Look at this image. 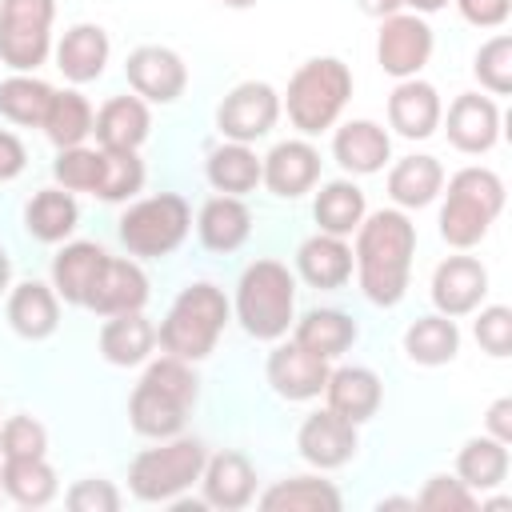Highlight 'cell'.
Listing matches in <instances>:
<instances>
[{
    "instance_id": "1",
    "label": "cell",
    "mask_w": 512,
    "mask_h": 512,
    "mask_svg": "<svg viewBox=\"0 0 512 512\" xmlns=\"http://www.w3.org/2000/svg\"><path fill=\"white\" fill-rule=\"evenodd\" d=\"M352 236H356L352 268L364 300L376 308H396L412 276L416 224L408 220L404 208H380V212H368Z\"/></svg>"
},
{
    "instance_id": "2",
    "label": "cell",
    "mask_w": 512,
    "mask_h": 512,
    "mask_svg": "<svg viewBox=\"0 0 512 512\" xmlns=\"http://www.w3.org/2000/svg\"><path fill=\"white\" fill-rule=\"evenodd\" d=\"M232 316L252 340L276 344L280 336H288L296 320V272L272 256L252 260L236 280Z\"/></svg>"
},
{
    "instance_id": "3",
    "label": "cell",
    "mask_w": 512,
    "mask_h": 512,
    "mask_svg": "<svg viewBox=\"0 0 512 512\" xmlns=\"http://www.w3.org/2000/svg\"><path fill=\"white\" fill-rule=\"evenodd\" d=\"M228 320H232V300L224 296V288H216L212 280H196V284L180 288V296L172 300L168 316L156 328V344L168 356L200 364L212 356Z\"/></svg>"
},
{
    "instance_id": "4",
    "label": "cell",
    "mask_w": 512,
    "mask_h": 512,
    "mask_svg": "<svg viewBox=\"0 0 512 512\" xmlns=\"http://www.w3.org/2000/svg\"><path fill=\"white\" fill-rule=\"evenodd\" d=\"M348 100H352V68L336 56H312L292 72L280 108L288 112L300 136H320L336 128Z\"/></svg>"
},
{
    "instance_id": "5",
    "label": "cell",
    "mask_w": 512,
    "mask_h": 512,
    "mask_svg": "<svg viewBox=\"0 0 512 512\" xmlns=\"http://www.w3.org/2000/svg\"><path fill=\"white\" fill-rule=\"evenodd\" d=\"M500 212H504V180L492 168L468 164L448 176V192L440 208V240L456 252H468L488 236Z\"/></svg>"
},
{
    "instance_id": "6",
    "label": "cell",
    "mask_w": 512,
    "mask_h": 512,
    "mask_svg": "<svg viewBox=\"0 0 512 512\" xmlns=\"http://www.w3.org/2000/svg\"><path fill=\"white\" fill-rule=\"evenodd\" d=\"M208 448L196 436H168L156 448H144L128 464V492L144 504H172L204 472Z\"/></svg>"
},
{
    "instance_id": "7",
    "label": "cell",
    "mask_w": 512,
    "mask_h": 512,
    "mask_svg": "<svg viewBox=\"0 0 512 512\" xmlns=\"http://www.w3.org/2000/svg\"><path fill=\"white\" fill-rule=\"evenodd\" d=\"M192 228V208L184 196L176 192H160V196H144V200H132L116 224L120 232V244L128 248V256H140V260H160V256H172L184 236Z\"/></svg>"
},
{
    "instance_id": "8",
    "label": "cell",
    "mask_w": 512,
    "mask_h": 512,
    "mask_svg": "<svg viewBox=\"0 0 512 512\" xmlns=\"http://www.w3.org/2000/svg\"><path fill=\"white\" fill-rule=\"evenodd\" d=\"M56 0H0V64L36 72L52 52Z\"/></svg>"
},
{
    "instance_id": "9",
    "label": "cell",
    "mask_w": 512,
    "mask_h": 512,
    "mask_svg": "<svg viewBox=\"0 0 512 512\" xmlns=\"http://www.w3.org/2000/svg\"><path fill=\"white\" fill-rule=\"evenodd\" d=\"M280 120V92L268 80H244L216 104V128L224 140L256 144Z\"/></svg>"
},
{
    "instance_id": "10",
    "label": "cell",
    "mask_w": 512,
    "mask_h": 512,
    "mask_svg": "<svg viewBox=\"0 0 512 512\" xmlns=\"http://www.w3.org/2000/svg\"><path fill=\"white\" fill-rule=\"evenodd\" d=\"M436 36L428 28L424 16L416 12H392L380 20V36H376V64L392 76V80H408L420 76V68L432 60Z\"/></svg>"
},
{
    "instance_id": "11",
    "label": "cell",
    "mask_w": 512,
    "mask_h": 512,
    "mask_svg": "<svg viewBox=\"0 0 512 512\" xmlns=\"http://www.w3.org/2000/svg\"><path fill=\"white\" fill-rule=\"evenodd\" d=\"M128 88L148 104H176L188 88V64L164 44H140L124 60Z\"/></svg>"
},
{
    "instance_id": "12",
    "label": "cell",
    "mask_w": 512,
    "mask_h": 512,
    "mask_svg": "<svg viewBox=\"0 0 512 512\" xmlns=\"http://www.w3.org/2000/svg\"><path fill=\"white\" fill-rule=\"evenodd\" d=\"M328 360L312 356L308 348H300L296 340H284L268 352V364H264V376L272 384V392L288 404H304V400H316L324 396V380H328Z\"/></svg>"
},
{
    "instance_id": "13",
    "label": "cell",
    "mask_w": 512,
    "mask_h": 512,
    "mask_svg": "<svg viewBox=\"0 0 512 512\" xmlns=\"http://www.w3.org/2000/svg\"><path fill=\"white\" fill-rule=\"evenodd\" d=\"M316 180H320V152L304 136L280 140L268 148V156H260V184L276 200H300L304 192L316 188Z\"/></svg>"
},
{
    "instance_id": "14",
    "label": "cell",
    "mask_w": 512,
    "mask_h": 512,
    "mask_svg": "<svg viewBox=\"0 0 512 512\" xmlns=\"http://www.w3.org/2000/svg\"><path fill=\"white\" fill-rule=\"evenodd\" d=\"M296 448H300V456H304L312 468L332 472V468H344V464L356 456L360 436H356V424H352V420L336 416V412L324 404L320 412L304 416V424H300V432H296Z\"/></svg>"
},
{
    "instance_id": "15",
    "label": "cell",
    "mask_w": 512,
    "mask_h": 512,
    "mask_svg": "<svg viewBox=\"0 0 512 512\" xmlns=\"http://www.w3.org/2000/svg\"><path fill=\"white\" fill-rule=\"evenodd\" d=\"M440 124L448 132V144L468 156L492 152L500 140V108L492 96H480V92H460L448 104V116H440Z\"/></svg>"
},
{
    "instance_id": "16",
    "label": "cell",
    "mask_w": 512,
    "mask_h": 512,
    "mask_svg": "<svg viewBox=\"0 0 512 512\" xmlns=\"http://www.w3.org/2000/svg\"><path fill=\"white\" fill-rule=\"evenodd\" d=\"M484 296H488V268L476 256L456 252V256L436 264V272H432V304H436V312L456 320V316L476 312L484 304Z\"/></svg>"
},
{
    "instance_id": "17",
    "label": "cell",
    "mask_w": 512,
    "mask_h": 512,
    "mask_svg": "<svg viewBox=\"0 0 512 512\" xmlns=\"http://www.w3.org/2000/svg\"><path fill=\"white\" fill-rule=\"evenodd\" d=\"M148 304V276L136 260L108 256L84 296V308L96 316H120V312H140Z\"/></svg>"
},
{
    "instance_id": "18",
    "label": "cell",
    "mask_w": 512,
    "mask_h": 512,
    "mask_svg": "<svg viewBox=\"0 0 512 512\" xmlns=\"http://www.w3.org/2000/svg\"><path fill=\"white\" fill-rule=\"evenodd\" d=\"M196 484H200V500L208 508H220V512H236V508H248L256 500V468L236 448L208 456Z\"/></svg>"
},
{
    "instance_id": "19",
    "label": "cell",
    "mask_w": 512,
    "mask_h": 512,
    "mask_svg": "<svg viewBox=\"0 0 512 512\" xmlns=\"http://www.w3.org/2000/svg\"><path fill=\"white\" fill-rule=\"evenodd\" d=\"M148 132H152V112H148V100H140L136 92L108 96L96 108L92 136H96V148H104V152H140Z\"/></svg>"
},
{
    "instance_id": "20",
    "label": "cell",
    "mask_w": 512,
    "mask_h": 512,
    "mask_svg": "<svg viewBox=\"0 0 512 512\" xmlns=\"http://www.w3.org/2000/svg\"><path fill=\"white\" fill-rule=\"evenodd\" d=\"M440 116H444V104H440V92L428 80H420V76L396 80V88L388 96V124H392L396 136L428 140L440 128Z\"/></svg>"
},
{
    "instance_id": "21",
    "label": "cell",
    "mask_w": 512,
    "mask_h": 512,
    "mask_svg": "<svg viewBox=\"0 0 512 512\" xmlns=\"http://www.w3.org/2000/svg\"><path fill=\"white\" fill-rule=\"evenodd\" d=\"M380 400H384V384H380V376H376L372 368H364V364H340V368H332L328 380H324V404H328L336 416L352 420L356 428L380 412Z\"/></svg>"
},
{
    "instance_id": "22",
    "label": "cell",
    "mask_w": 512,
    "mask_h": 512,
    "mask_svg": "<svg viewBox=\"0 0 512 512\" xmlns=\"http://www.w3.org/2000/svg\"><path fill=\"white\" fill-rule=\"evenodd\" d=\"M332 156L348 176H376L392 160V136L376 120H348L332 136Z\"/></svg>"
},
{
    "instance_id": "23",
    "label": "cell",
    "mask_w": 512,
    "mask_h": 512,
    "mask_svg": "<svg viewBox=\"0 0 512 512\" xmlns=\"http://www.w3.org/2000/svg\"><path fill=\"white\" fill-rule=\"evenodd\" d=\"M296 276L320 292L344 288L352 280V244L344 236H328V232L308 236L296 248Z\"/></svg>"
},
{
    "instance_id": "24",
    "label": "cell",
    "mask_w": 512,
    "mask_h": 512,
    "mask_svg": "<svg viewBox=\"0 0 512 512\" xmlns=\"http://www.w3.org/2000/svg\"><path fill=\"white\" fill-rule=\"evenodd\" d=\"M112 56V40L100 24H72L56 44V68L68 84H92L104 76Z\"/></svg>"
},
{
    "instance_id": "25",
    "label": "cell",
    "mask_w": 512,
    "mask_h": 512,
    "mask_svg": "<svg viewBox=\"0 0 512 512\" xmlns=\"http://www.w3.org/2000/svg\"><path fill=\"white\" fill-rule=\"evenodd\" d=\"M8 324L20 340H48L60 328V296L44 280H24L8 292Z\"/></svg>"
},
{
    "instance_id": "26",
    "label": "cell",
    "mask_w": 512,
    "mask_h": 512,
    "mask_svg": "<svg viewBox=\"0 0 512 512\" xmlns=\"http://www.w3.org/2000/svg\"><path fill=\"white\" fill-rule=\"evenodd\" d=\"M196 236L208 252H220V256L236 252L252 236V212H248L244 196H220L216 192L212 200H204V208L196 216Z\"/></svg>"
},
{
    "instance_id": "27",
    "label": "cell",
    "mask_w": 512,
    "mask_h": 512,
    "mask_svg": "<svg viewBox=\"0 0 512 512\" xmlns=\"http://www.w3.org/2000/svg\"><path fill=\"white\" fill-rule=\"evenodd\" d=\"M156 348V324L140 312H120V316H104L100 324V356L112 368H136L152 356Z\"/></svg>"
},
{
    "instance_id": "28",
    "label": "cell",
    "mask_w": 512,
    "mask_h": 512,
    "mask_svg": "<svg viewBox=\"0 0 512 512\" xmlns=\"http://www.w3.org/2000/svg\"><path fill=\"white\" fill-rule=\"evenodd\" d=\"M356 336H360L356 320L348 312H340V308H312L300 320H292V340L300 348H308L312 356L328 360V364L336 356H344L356 344Z\"/></svg>"
},
{
    "instance_id": "29",
    "label": "cell",
    "mask_w": 512,
    "mask_h": 512,
    "mask_svg": "<svg viewBox=\"0 0 512 512\" xmlns=\"http://www.w3.org/2000/svg\"><path fill=\"white\" fill-rule=\"evenodd\" d=\"M440 192H444V164L436 156L412 152V156H400L388 168V196L404 212L408 208H428Z\"/></svg>"
},
{
    "instance_id": "30",
    "label": "cell",
    "mask_w": 512,
    "mask_h": 512,
    "mask_svg": "<svg viewBox=\"0 0 512 512\" xmlns=\"http://www.w3.org/2000/svg\"><path fill=\"white\" fill-rule=\"evenodd\" d=\"M188 404H180L176 396L160 392L156 384L140 380L128 396V424L148 436V440H168V436H180L184 432V420H188Z\"/></svg>"
},
{
    "instance_id": "31",
    "label": "cell",
    "mask_w": 512,
    "mask_h": 512,
    "mask_svg": "<svg viewBox=\"0 0 512 512\" xmlns=\"http://www.w3.org/2000/svg\"><path fill=\"white\" fill-rule=\"evenodd\" d=\"M108 260V252L96 240H72L52 256V288L64 304L84 308V296L100 272V264Z\"/></svg>"
},
{
    "instance_id": "32",
    "label": "cell",
    "mask_w": 512,
    "mask_h": 512,
    "mask_svg": "<svg viewBox=\"0 0 512 512\" xmlns=\"http://www.w3.org/2000/svg\"><path fill=\"white\" fill-rule=\"evenodd\" d=\"M80 224V204L64 188H40L24 204V232L40 244H64Z\"/></svg>"
},
{
    "instance_id": "33",
    "label": "cell",
    "mask_w": 512,
    "mask_h": 512,
    "mask_svg": "<svg viewBox=\"0 0 512 512\" xmlns=\"http://www.w3.org/2000/svg\"><path fill=\"white\" fill-rule=\"evenodd\" d=\"M460 352V328L452 316L432 312V316H416L404 328V356L420 368H440L452 364Z\"/></svg>"
},
{
    "instance_id": "34",
    "label": "cell",
    "mask_w": 512,
    "mask_h": 512,
    "mask_svg": "<svg viewBox=\"0 0 512 512\" xmlns=\"http://www.w3.org/2000/svg\"><path fill=\"white\" fill-rule=\"evenodd\" d=\"M0 492L20 508H44L56 500L60 480L44 456H16L0 464Z\"/></svg>"
},
{
    "instance_id": "35",
    "label": "cell",
    "mask_w": 512,
    "mask_h": 512,
    "mask_svg": "<svg viewBox=\"0 0 512 512\" xmlns=\"http://www.w3.org/2000/svg\"><path fill=\"white\" fill-rule=\"evenodd\" d=\"M256 504L264 512H340L344 496L324 476H288V480H276Z\"/></svg>"
},
{
    "instance_id": "36",
    "label": "cell",
    "mask_w": 512,
    "mask_h": 512,
    "mask_svg": "<svg viewBox=\"0 0 512 512\" xmlns=\"http://www.w3.org/2000/svg\"><path fill=\"white\" fill-rule=\"evenodd\" d=\"M204 176H208L212 192H220V196H248L260 184V156L252 152V144L224 140L208 152Z\"/></svg>"
},
{
    "instance_id": "37",
    "label": "cell",
    "mask_w": 512,
    "mask_h": 512,
    "mask_svg": "<svg viewBox=\"0 0 512 512\" xmlns=\"http://www.w3.org/2000/svg\"><path fill=\"white\" fill-rule=\"evenodd\" d=\"M312 216H316L320 232L348 240L360 228V220L368 216V200L356 180H328V184H320V192L312 200Z\"/></svg>"
},
{
    "instance_id": "38",
    "label": "cell",
    "mask_w": 512,
    "mask_h": 512,
    "mask_svg": "<svg viewBox=\"0 0 512 512\" xmlns=\"http://www.w3.org/2000/svg\"><path fill=\"white\" fill-rule=\"evenodd\" d=\"M456 476L472 488V492H492L508 480V444L484 436L464 440V448L456 452Z\"/></svg>"
},
{
    "instance_id": "39",
    "label": "cell",
    "mask_w": 512,
    "mask_h": 512,
    "mask_svg": "<svg viewBox=\"0 0 512 512\" xmlns=\"http://www.w3.org/2000/svg\"><path fill=\"white\" fill-rule=\"evenodd\" d=\"M52 84L32 76V72H12L0 80V116L8 124H20V128H40L44 124V112L52 104Z\"/></svg>"
},
{
    "instance_id": "40",
    "label": "cell",
    "mask_w": 512,
    "mask_h": 512,
    "mask_svg": "<svg viewBox=\"0 0 512 512\" xmlns=\"http://www.w3.org/2000/svg\"><path fill=\"white\" fill-rule=\"evenodd\" d=\"M92 120H96V112H92L88 96H80L76 88H64V92H52V104H48L40 128L56 148H76L92 136Z\"/></svg>"
},
{
    "instance_id": "41",
    "label": "cell",
    "mask_w": 512,
    "mask_h": 512,
    "mask_svg": "<svg viewBox=\"0 0 512 512\" xmlns=\"http://www.w3.org/2000/svg\"><path fill=\"white\" fill-rule=\"evenodd\" d=\"M104 152V148H100ZM144 160L140 152H104V168H100V184H96V200L104 204H128L136 200V192L144 188Z\"/></svg>"
},
{
    "instance_id": "42",
    "label": "cell",
    "mask_w": 512,
    "mask_h": 512,
    "mask_svg": "<svg viewBox=\"0 0 512 512\" xmlns=\"http://www.w3.org/2000/svg\"><path fill=\"white\" fill-rule=\"evenodd\" d=\"M100 168H104V152L76 144V148H56L52 160V180L64 192H96L100 184Z\"/></svg>"
},
{
    "instance_id": "43",
    "label": "cell",
    "mask_w": 512,
    "mask_h": 512,
    "mask_svg": "<svg viewBox=\"0 0 512 512\" xmlns=\"http://www.w3.org/2000/svg\"><path fill=\"white\" fill-rule=\"evenodd\" d=\"M472 72L480 80V88H488L492 96H508L512 92V36H492L488 44H480Z\"/></svg>"
},
{
    "instance_id": "44",
    "label": "cell",
    "mask_w": 512,
    "mask_h": 512,
    "mask_svg": "<svg viewBox=\"0 0 512 512\" xmlns=\"http://www.w3.org/2000/svg\"><path fill=\"white\" fill-rule=\"evenodd\" d=\"M44 452H48V428L36 416H8L0 424V460L44 456Z\"/></svg>"
},
{
    "instance_id": "45",
    "label": "cell",
    "mask_w": 512,
    "mask_h": 512,
    "mask_svg": "<svg viewBox=\"0 0 512 512\" xmlns=\"http://www.w3.org/2000/svg\"><path fill=\"white\" fill-rule=\"evenodd\" d=\"M416 508H428V512H472L476 508V492L460 476H428V484L416 496Z\"/></svg>"
},
{
    "instance_id": "46",
    "label": "cell",
    "mask_w": 512,
    "mask_h": 512,
    "mask_svg": "<svg viewBox=\"0 0 512 512\" xmlns=\"http://www.w3.org/2000/svg\"><path fill=\"white\" fill-rule=\"evenodd\" d=\"M472 332H476V344H480L488 356L504 360V356L512 352V308H508V304H488V308H480Z\"/></svg>"
},
{
    "instance_id": "47",
    "label": "cell",
    "mask_w": 512,
    "mask_h": 512,
    "mask_svg": "<svg viewBox=\"0 0 512 512\" xmlns=\"http://www.w3.org/2000/svg\"><path fill=\"white\" fill-rule=\"evenodd\" d=\"M64 504L72 512H120V488L104 476H88L64 492Z\"/></svg>"
},
{
    "instance_id": "48",
    "label": "cell",
    "mask_w": 512,
    "mask_h": 512,
    "mask_svg": "<svg viewBox=\"0 0 512 512\" xmlns=\"http://www.w3.org/2000/svg\"><path fill=\"white\" fill-rule=\"evenodd\" d=\"M452 4L476 28H500L512 16V0H452Z\"/></svg>"
},
{
    "instance_id": "49",
    "label": "cell",
    "mask_w": 512,
    "mask_h": 512,
    "mask_svg": "<svg viewBox=\"0 0 512 512\" xmlns=\"http://www.w3.org/2000/svg\"><path fill=\"white\" fill-rule=\"evenodd\" d=\"M24 168H28V148H24V140H20L16 132H4V128H0V184H4V180H16Z\"/></svg>"
},
{
    "instance_id": "50",
    "label": "cell",
    "mask_w": 512,
    "mask_h": 512,
    "mask_svg": "<svg viewBox=\"0 0 512 512\" xmlns=\"http://www.w3.org/2000/svg\"><path fill=\"white\" fill-rule=\"evenodd\" d=\"M484 428H488L492 440L512 444V400H508V396L492 400V408H488V416H484Z\"/></svg>"
},
{
    "instance_id": "51",
    "label": "cell",
    "mask_w": 512,
    "mask_h": 512,
    "mask_svg": "<svg viewBox=\"0 0 512 512\" xmlns=\"http://www.w3.org/2000/svg\"><path fill=\"white\" fill-rule=\"evenodd\" d=\"M356 8L364 16H372V20H384L392 12H404V0H356Z\"/></svg>"
},
{
    "instance_id": "52",
    "label": "cell",
    "mask_w": 512,
    "mask_h": 512,
    "mask_svg": "<svg viewBox=\"0 0 512 512\" xmlns=\"http://www.w3.org/2000/svg\"><path fill=\"white\" fill-rule=\"evenodd\" d=\"M452 0H404V8H412L416 16H432V12H440V8H448Z\"/></svg>"
},
{
    "instance_id": "53",
    "label": "cell",
    "mask_w": 512,
    "mask_h": 512,
    "mask_svg": "<svg viewBox=\"0 0 512 512\" xmlns=\"http://www.w3.org/2000/svg\"><path fill=\"white\" fill-rule=\"evenodd\" d=\"M8 284H12V260H8V252L0 248V292H8Z\"/></svg>"
},
{
    "instance_id": "54",
    "label": "cell",
    "mask_w": 512,
    "mask_h": 512,
    "mask_svg": "<svg viewBox=\"0 0 512 512\" xmlns=\"http://www.w3.org/2000/svg\"><path fill=\"white\" fill-rule=\"evenodd\" d=\"M376 508H380V512H384V508H416V500H404V496H388V500H380Z\"/></svg>"
},
{
    "instance_id": "55",
    "label": "cell",
    "mask_w": 512,
    "mask_h": 512,
    "mask_svg": "<svg viewBox=\"0 0 512 512\" xmlns=\"http://www.w3.org/2000/svg\"><path fill=\"white\" fill-rule=\"evenodd\" d=\"M224 8H252V4H260V0H220Z\"/></svg>"
},
{
    "instance_id": "56",
    "label": "cell",
    "mask_w": 512,
    "mask_h": 512,
    "mask_svg": "<svg viewBox=\"0 0 512 512\" xmlns=\"http://www.w3.org/2000/svg\"><path fill=\"white\" fill-rule=\"evenodd\" d=\"M0 496H4V492H0Z\"/></svg>"
}]
</instances>
